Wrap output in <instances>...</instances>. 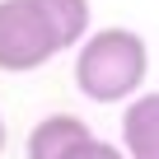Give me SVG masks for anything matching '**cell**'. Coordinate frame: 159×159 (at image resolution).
Instances as JSON below:
<instances>
[{
	"label": "cell",
	"instance_id": "7",
	"mask_svg": "<svg viewBox=\"0 0 159 159\" xmlns=\"http://www.w3.org/2000/svg\"><path fill=\"white\" fill-rule=\"evenodd\" d=\"M0 150H5V117H0Z\"/></svg>",
	"mask_w": 159,
	"mask_h": 159
},
{
	"label": "cell",
	"instance_id": "2",
	"mask_svg": "<svg viewBox=\"0 0 159 159\" xmlns=\"http://www.w3.org/2000/svg\"><path fill=\"white\" fill-rule=\"evenodd\" d=\"M61 52L66 42L42 0H0V70L5 75H28Z\"/></svg>",
	"mask_w": 159,
	"mask_h": 159
},
{
	"label": "cell",
	"instance_id": "1",
	"mask_svg": "<svg viewBox=\"0 0 159 159\" xmlns=\"http://www.w3.org/2000/svg\"><path fill=\"white\" fill-rule=\"evenodd\" d=\"M150 75V47L136 28H98L75 47V89L89 103H131Z\"/></svg>",
	"mask_w": 159,
	"mask_h": 159
},
{
	"label": "cell",
	"instance_id": "4",
	"mask_svg": "<svg viewBox=\"0 0 159 159\" xmlns=\"http://www.w3.org/2000/svg\"><path fill=\"white\" fill-rule=\"evenodd\" d=\"M126 159H159V94H136L122 112Z\"/></svg>",
	"mask_w": 159,
	"mask_h": 159
},
{
	"label": "cell",
	"instance_id": "5",
	"mask_svg": "<svg viewBox=\"0 0 159 159\" xmlns=\"http://www.w3.org/2000/svg\"><path fill=\"white\" fill-rule=\"evenodd\" d=\"M42 5H47V14H52L66 52L89 38V0H42Z\"/></svg>",
	"mask_w": 159,
	"mask_h": 159
},
{
	"label": "cell",
	"instance_id": "3",
	"mask_svg": "<svg viewBox=\"0 0 159 159\" xmlns=\"http://www.w3.org/2000/svg\"><path fill=\"white\" fill-rule=\"evenodd\" d=\"M94 131L84 117H70V112H52L28 131V159H70V150H80Z\"/></svg>",
	"mask_w": 159,
	"mask_h": 159
},
{
	"label": "cell",
	"instance_id": "6",
	"mask_svg": "<svg viewBox=\"0 0 159 159\" xmlns=\"http://www.w3.org/2000/svg\"><path fill=\"white\" fill-rule=\"evenodd\" d=\"M70 159H126V150H117V145H108V140L89 136L80 150H70Z\"/></svg>",
	"mask_w": 159,
	"mask_h": 159
}]
</instances>
